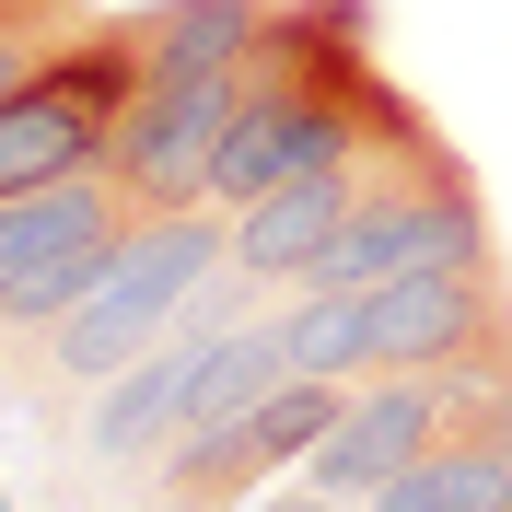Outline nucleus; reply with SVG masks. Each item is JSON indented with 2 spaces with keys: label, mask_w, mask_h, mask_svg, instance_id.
I'll use <instances>...</instances> for the list:
<instances>
[{
  "label": "nucleus",
  "mask_w": 512,
  "mask_h": 512,
  "mask_svg": "<svg viewBox=\"0 0 512 512\" xmlns=\"http://www.w3.org/2000/svg\"><path fill=\"white\" fill-rule=\"evenodd\" d=\"M117 233H128V222L82 233V245H59V256H35L24 280H0V338H47L70 303H94V291H105V268H117Z\"/></svg>",
  "instance_id": "11"
},
{
  "label": "nucleus",
  "mask_w": 512,
  "mask_h": 512,
  "mask_svg": "<svg viewBox=\"0 0 512 512\" xmlns=\"http://www.w3.org/2000/svg\"><path fill=\"white\" fill-rule=\"evenodd\" d=\"M280 338H291V373H373V280L361 291H291V315H280Z\"/></svg>",
  "instance_id": "12"
},
{
  "label": "nucleus",
  "mask_w": 512,
  "mask_h": 512,
  "mask_svg": "<svg viewBox=\"0 0 512 512\" xmlns=\"http://www.w3.org/2000/svg\"><path fill=\"white\" fill-rule=\"evenodd\" d=\"M280 0H152L140 12V70H233L256 59Z\"/></svg>",
  "instance_id": "9"
},
{
  "label": "nucleus",
  "mask_w": 512,
  "mask_h": 512,
  "mask_svg": "<svg viewBox=\"0 0 512 512\" xmlns=\"http://www.w3.org/2000/svg\"><path fill=\"white\" fill-rule=\"evenodd\" d=\"M419 140H431V128H419ZM419 140H384V152H361V163H303V175H280L268 198H245V210H233V280L245 291H303V268L338 245V222H350Z\"/></svg>",
  "instance_id": "5"
},
{
  "label": "nucleus",
  "mask_w": 512,
  "mask_h": 512,
  "mask_svg": "<svg viewBox=\"0 0 512 512\" xmlns=\"http://www.w3.org/2000/svg\"><path fill=\"white\" fill-rule=\"evenodd\" d=\"M431 443H443V373H373V384H350L338 431L303 454V489H326V501L373 512L384 478H408Z\"/></svg>",
  "instance_id": "6"
},
{
  "label": "nucleus",
  "mask_w": 512,
  "mask_h": 512,
  "mask_svg": "<svg viewBox=\"0 0 512 512\" xmlns=\"http://www.w3.org/2000/svg\"><path fill=\"white\" fill-rule=\"evenodd\" d=\"M105 222H128V187H117V175H59V187L0 198V280H24L35 256L82 245V233H105Z\"/></svg>",
  "instance_id": "8"
},
{
  "label": "nucleus",
  "mask_w": 512,
  "mask_h": 512,
  "mask_svg": "<svg viewBox=\"0 0 512 512\" xmlns=\"http://www.w3.org/2000/svg\"><path fill=\"white\" fill-rule=\"evenodd\" d=\"M128 105H140V12L70 24L59 47L0 94V198L59 187V175H117Z\"/></svg>",
  "instance_id": "2"
},
{
  "label": "nucleus",
  "mask_w": 512,
  "mask_h": 512,
  "mask_svg": "<svg viewBox=\"0 0 512 512\" xmlns=\"http://www.w3.org/2000/svg\"><path fill=\"white\" fill-rule=\"evenodd\" d=\"M210 280H233V210H128L105 291L47 326V373L59 384H117L140 350H163L187 326V303Z\"/></svg>",
  "instance_id": "1"
},
{
  "label": "nucleus",
  "mask_w": 512,
  "mask_h": 512,
  "mask_svg": "<svg viewBox=\"0 0 512 512\" xmlns=\"http://www.w3.org/2000/svg\"><path fill=\"white\" fill-rule=\"evenodd\" d=\"M478 350H512V280H501V256L373 280V373H443V361H478Z\"/></svg>",
  "instance_id": "4"
},
{
  "label": "nucleus",
  "mask_w": 512,
  "mask_h": 512,
  "mask_svg": "<svg viewBox=\"0 0 512 512\" xmlns=\"http://www.w3.org/2000/svg\"><path fill=\"white\" fill-rule=\"evenodd\" d=\"M187 361H198V338H187V326H175L163 350H140V361H128V373L94 396V419H82V454H105V466H128V454H163V443H175Z\"/></svg>",
  "instance_id": "7"
},
{
  "label": "nucleus",
  "mask_w": 512,
  "mask_h": 512,
  "mask_svg": "<svg viewBox=\"0 0 512 512\" xmlns=\"http://www.w3.org/2000/svg\"><path fill=\"white\" fill-rule=\"evenodd\" d=\"M59 35H70V24H24V12H0V94H12V82H24V70L59 47Z\"/></svg>",
  "instance_id": "13"
},
{
  "label": "nucleus",
  "mask_w": 512,
  "mask_h": 512,
  "mask_svg": "<svg viewBox=\"0 0 512 512\" xmlns=\"http://www.w3.org/2000/svg\"><path fill=\"white\" fill-rule=\"evenodd\" d=\"M268 512H350V501H326V489H291V501H268Z\"/></svg>",
  "instance_id": "14"
},
{
  "label": "nucleus",
  "mask_w": 512,
  "mask_h": 512,
  "mask_svg": "<svg viewBox=\"0 0 512 512\" xmlns=\"http://www.w3.org/2000/svg\"><path fill=\"white\" fill-rule=\"evenodd\" d=\"M233 105H245V59L233 70H140V105H128V128H117L128 210H198Z\"/></svg>",
  "instance_id": "3"
},
{
  "label": "nucleus",
  "mask_w": 512,
  "mask_h": 512,
  "mask_svg": "<svg viewBox=\"0 0 512 512\" xmlns=\"http://www.w3.org/2000/svg\"><path fill=\"white\" fill-rule=\"evenodd\" d=\"M373 512H512V443H489V431H443L408 478H384Z\"/></svg>",
  "instance_id": "10"
}]
</instances>
